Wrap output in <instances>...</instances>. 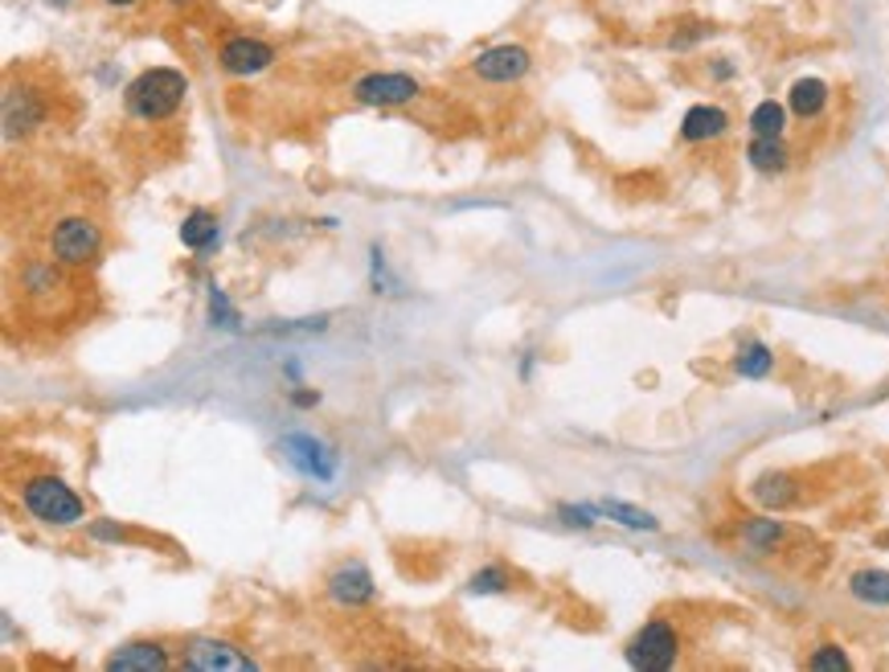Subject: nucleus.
I'll list each match as a JSON object with an SVG mask.
<instances>
[{
	"label": "nucleus",
	"instance_id": "f257e3e1",
	"mask_svg": "<svg viewBox=\"0 0 889 672\" xmlns=\"http://www.w3.org/2000/svg\"><path fill=\"white\" fill-rule=\"evenodd\" d=\"M189 95V78L172 66H152L143 71L140 78L128 83V95H124V107H128L131 119L140 124H160V119H172L181 111V103Z\"/></svg>",
	"mask_w": 889,
	"mask_h": 672
},
{
	"label": "nucleus",
	"instance_id": "f03ea898",
	"mask_svg": "<svg viewBox=\"0 0 889 672\" xmlns=\"http://www.w3.org/2000/svg\"><path fill=\"white\" fill-rule=\"evenodd\" d=\"M21 504H25V513L33 521L54 525V530H71V525H83L86 521V504L57 476H29L25 484H21Z\"/></svg>",
	"mask_w": 889,
	"mask_h": 672
},
{
	"label": "nucleus",
	"instance_id": "7ed1b4c3",
	"mask_svg": "<svg viewBox=\"0 0 889 672\" xmlns=\"http://www.w3.org/2000/svg\"><path fill=\"white\" fill-rule=\"evenodd\" d=\"M103 250V230L90 217H62L50 230V255L62 267H86Z\"/></svg>",
	"mask_w": 889,
	"mask_h": 672
},
{
	"label": "nucleus",
	"instance_id": "20e7f679",
	"mask_svg": "<svg viewBox=\"0 0 889 672\" xmlns=\"http://www.w3.org/2000/svg\"><path fill=\"white\" fill-rule=\"evenodd\" d=\"M681 657V636H676L664 619H652L635 631V640L628 644V664L640 672H664L673 669Z\"/></svg>",
	"mask_w": 889,
	"mask_h": 672
},
{
	"label": "nucleus",
	"instance_id": "39448f33",
	"mask_svg": "<svg viewBox=\"0 0 889 672\" xmlns=\"http://www.w3.org/2000/svg\"><path fill=\"white\" fill-rule=\"evenodd\" d=\"M418 95H422V83L398 71H373L353 83V99L361 107H401V103H415Z\"/></svg>",
	"mask_w": 889,
	"mask_h": 672
},
{
	"label": "nucleus",
	"instance_id": "423d86ee",
	"mask_svg": "<svg viewBox=\"0 0 889 672\" xmlns=\"http://www.w3.org/2000/svg\"><path fill=\"white\" fill-rule=\"evenodd\" d=\"M275 57H279V50L271 42H263V38H250V33H238V38L222 42V50H217L222 71L234 74V78H255L267 66H275Z\"/></svg>",
	"mask_w": 889,
	"mask_h": 672
},
{
	"label": "nucleus",
	"instance_id": "0eeeda50",
	"mask_svg": "<svg viewBox=\"0 0 889 672\" xmlns=\"http://www.w3.org/2000/svg\"><path fill=\"white\" fill-rule=\"evenodd\" d=\"M533 66V54L525 45H513V42H501V45H488L480 54L472 57V74L475 78H484V83H516V78H525Z\"/></svg>",
	"mask_w": 889,
	"mask_h": 672
},
{
	"label": "nucleus",
	"instance_id": "6e6552de",
	"mask_svg": "<svg viewBox=\"0 0 889 672\" xmlns=\"http://www.w3.org/2000/svg\"><path fill=\"white\" fill-rule=\"evenodd\" d=\"M189 672H246L255 669V660L243 657L234 644L226 640H210V636H201L193 644L185 648V660H181Z\"/></svg>",
	"mask_w": 889,
	"mask_h": 672
},
{
	"label": "nucleus",
	"instance_id": "1a4fd4ad",
	"mask_svg": "<svg viewBox=\"0 0 889 672\" xmlns=\"http://www.w3.org/2000/svg\"><path fill=\"white\" fill-rule=\"evenodd\" d=\"M50 103L42 99V90L33 86H9L4 90V136H29L33 128H42Z\"/></svg>",
	"mask_w": 889,
	"mask_h": 672
},
{
	"label": "nucleus",
	"instance_id": "9d476101",
	"mask_svg": "<svg viewBox=\"0 0 889 672\" xmlns=\"http://www.w3.org/2000/svg\"><path fill=\"white\" fill-rule=\"evenodd\" d=\"M283 456L300 468L303 476H312V480H320V484H329L332 476H336V456H332L329 447L320 444V439H312V435H283Z\"/></svg>",
	"mask_w": 889,
	"mask_h": 672
},
{
	"label": "nucleus",
	"instance_id": "9b49d317",
	"mask_svg": "<svg viewBox=\"0 0 889 672\" xmlns=\"http://www.w3.org/2000/svg\"><path fill=\"white\" fill-rule=\"evenodd\" d=\"M329 595L341 607H361V602H369L377 595V587H373V574L361 562H344L329 574Z\"/></svg>",
	"mask_w": 889,
	"mask_h": 672
},
{
	"label": "nucleus",
	"instance_id": "f8f14e48",
	"mask_svg": "<svg viewBox=\"0 0 889 672\" xmlns=\"http://www.w3.org/2000/svg\"><path fill=\"white\" fill-rule=\"evenodd\" d=\"M169 664V648L157 640H136L107 657V672H164Z\"/></svg>",
	"mask_w": 889,
	"mask_h": 672
},
{
	"label": "nucleus",
	"instance_id": "ddd939ff",
	"mask_svg": "<svg viewBox=\"0 0 889 672\" xmlns=\"http://www.w3.org/2000/svg\"><path fill=\"white\" fill-rule=\"evenodd\" d=\"M726 131H730V111H726V107H714V103H697V107H688L685 119H681V140L685 143L717 140V136H726Z\"/></svg>",
	"mask_w": 889,
	"mask_h": 672
},
{
	"label": "nucleus",
	"instance_id": "4468645a",
	"mask_svg": "<svg viewBox=\"0 0 889 672\" xmlns=\"http://www.w3.org/2000/svg\"><path fill=\"white\" fill-rule=\"evenodd\" d=\"M828 83L824 78H795L791 83V90H788V111L791 115H800V119H816L824 107H828Z\"/></svg>",
	"mask_w": 889,
	"mask_h": 672
},
{
	"label": "nucleus",
	"instance_id": "2eb2a0df",
	"mask_svg": "<svg viewBox=\"0 0 889 672\" xmlns=\"http://www.w3.org/2000/svg\"><path fill=\"white\" fill-rule=\"evenodd\" d=\"M750 492H754V501H759L762 509H791V504L800 501L795 476H788V472H767V476H759V480L750 484Z\"/></svg>",
	"mask_w": 889,
	"mask_h": 672
},
{
	"label": "nucleus",
	"instance_id": "dca6fc26",
	"mask_svg": "<svg viewBox=\"0 0 889 672\" xmlns=\"http://www.w3.org/2000/svg\"><path fill=\"white\" fill-rule=\"evenodd\" d=\"M217 217L210 214V210H193V214H185V222H181V243L189 246V250H197L201 258L210 255L217 246Z\"/></svg>",
	"mask_w": 889,
	"mask_h": 672
},
{
	"label": "nucleus",
	"instance_id": "f3484780",
	"mask_svg": "<svg viewBox=\"0 0 889 672\" xmlns=\"http://www.w3.org/2000/svg\"><path fill=\"white\" fill-rule=\"evenodd\" d=\"M746 160H750V169L759 172H783L788 169V143H783V136H754V140L746 143Z\"/></svg>",
	"mask_w": 889,
	"mask_h": 672
},
{
	"label": "nucleus",
	"instance_id": "a211bd4d",
	"mask_svg": "<svg viewBox=\"0 0 889 672\" xmlns=\"http://www.w3.org/2000/svg\"><path fill=\"white\" fill-rule=\"evenodd\" d=\"M783 537H788V530H783L774 516H750V521L742 525V542H746V550H754V554H771V550H779Z\"/></svg>",
	"mask_w": 889,
	"mask_h": 672
},
{
	"label": "nucleus",
	"instance_id": "6ab92c4d",
	"mask_svg": "<svg viewBox=\"0 0 889 672\" xmlns=\"http://www.w3.org/2000/svg\"><path fill=\"white\" fill-rule=\"evenodd\" d=\"M848 590L869 607H889V570H857L848 578Z\"/></svg>",
	"mask_w": 889,
	"mask_h": 672
},
{
	"label": "nucleus",
	"instance_id": "aec40b11",
	"mask_svg": "<svg viewBox=\"0 0 889 672\" xmlns=\"http://www.w3.org/2000/svg\"><path fill=\"white\" fill-rule=\"evenodd\" d=\"M788 107L779 99H762L754 111H750V131L754 136H783L788 131Z\"/></svg>",
	"mask_w": 889,
	"mask_h": 672
},
{
	"label": "nucleus",
	"instance_id": "412c9836",
	"mask_svg": "<svg viewBox=\"0 0 889 672\" xmlns=\"http://www.w3.org/2000/svg\"><path fill=\"white\" fill-rule=\"evenodd\" d=\"M774 365V353L767 349L762 341H750L738 349V358H733V370H738V377H767Z\"/></svg>",
	"mask_w": 889,
	"mask_h": 672
},
{
	"label": "nucleus",
	"instance_id": "4be33fe9",
	"mask_svg": "<svg viewBox=\"0 0 889 672\" xmlns=\"http://www.w3.org/2000/svg\"><path fill=\"white\" fill-rule=\"evenodd\" d=\"M602 516H611V521H619V525H628V530H660V521L652 513H644V509H635V504L628 501H599Z\"/></svg>",
	"mask_w": 889,
	"mask_h": 672
},
{
	"label": "nucleus",
	"instance_id": "5701e85b",
	"mask_svg": "<svg viewBox=\"0 0 889 672\" xmlns=\"http://www.w3.org/2000/svg\"><path fill=\"white\" fill-rule=\"evenodd\" d=\"M508 583H513V578H508L504 566H484V570L472 574L468 587H472V595H501V590H508Z\"/></svg>",
	"mask_w": 889,
	"mask_h": 672
},
{
	"label": "nucleus",
	"instance_id": "b1692460",
	"mask_svg": "<svg viewBox=\"0 0 889 672\" xmlns=\"http://www.w3.org/2000/svg\"><path fill=\"white\" fill-rule=\"evenodd\" d=\"M807 669H812V672H845V669H848L845 648H840V644H824V648H816V652L807 657Z\"/></svg>",
	"mask_w": 889,
	"mask_h": 672
},
{
	"label": "nucleus",
	"instance_id": "393cba45",
	"mask_svg": "<svg viewBox=\"0 0 889 672\" xmlns=\"http://www.w3.org/2000/svg\"><path fill=\"white\" fill-rule=\"evenodd\" d=\"M558 516L566 525H578V530H590L595 521L602 516L599 504H558Z\"/></svg>",
	"mask_w": 889,
	"mask_h": 672
},
{
	"label": "nucleus",
	"instance_id": "a878e982",
	"mask_svg": "<svg viewBox=\"0 0 889 672\" xmlns=\"http://www.w3.org/2000/svg\"><path fill=\"white\" fill-rule=\"evenodd\" d=\"M210 316H214V324H222V329H238V316L229 312L226 296H222L217 287H210Z\"/></svg>",
	"mask_w": 889,
	"mask_h": 672
},
{
	"label": "nucleus",
	"instance_id": "bb28decb",
	"mask_svg": "<svg viewBox=\"0 0 889 672\" xmlns=\"http://www.w3.org/2000/svg\"><path fill=\"white\" fill-rule=\"evenodd\" d=\"M709 74H714V78H733V66H730V62H714V66H709Z\"/></svg>",
	"mask_w": 889,
	"mask_h": 672
},
{
	"label": "nucleus",
	"instance_id": "cd10ccee",
	"mask_svg": "<svg viewBox=\"0 0 889 672\" xmlns=\"http://www.w3.org/2000/svg\"><path fill=\"white\" fill-rule=\"evenodd\" d=\"M291 402H296V406H315V394H312V390H296V394H291Z\"/></svg>",
	"mask_w": 889,
	"mask_h": 672
},
{
	"label": "nucleus",
	"instance_id": "c85d7f7f",
	"mask_svg": "<svg viewBox=\"0 0 889 672\" xmlns=\"http://www.w3.org/2000/svg\"><path fill=\"white\" fill-rule=\"evenodd\" d=\"M103 4H111V9H131V4H140V0H103Z\"/></svg>",
	"mask_w": 889,
	"mask_h": 672
},
{
	"label": "nucleus",
	"instance_id": "c756f323",
	"mask_svg": "<svg viewBox=\"0 0 889 672\" xmlns=\"http://www.w3.org/2000/svg\"><path fill=\"white\" fill-rule=\"evenodd\" d=\"M169 4H193V0H169Z\"/></svg>",
	"mask_w": 889,
	"mask_h": 672
}]
</instances>
